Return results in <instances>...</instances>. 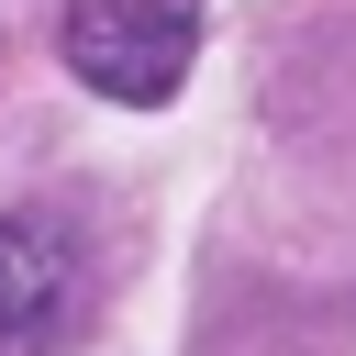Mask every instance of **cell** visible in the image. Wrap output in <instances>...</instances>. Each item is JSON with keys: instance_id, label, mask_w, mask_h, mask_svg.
<instances>
[{"instance_id": "obj_1", "label": "cell", "mask_w": 356, "mask_h": 356, "mask_svg": "<svg viewBox=\"0 0 356 356\" xmlns=\"http://www.w3.org/2000/svg\"><path fill=\"white\" fill-rule=\"evenodd\" d=\"M200 22L211 0H67L56 22V56L89 100H122V111H156L189 89V56H200Z\"/></svg>"}, {"instance_id": "obj_2", "label": "cell", "mask_w": 356, "mask_h": 356, "mask_svg": "<svg viewBox=\"0 0 356 356\" xmlns=\"http://www.w3.org/2000/svg\"><path fill=\"white\" fill-rule=\"evenodd\" d=\"M89 300V245L56 211H0V356H56Z\"/></svg>"}]
</instances>
